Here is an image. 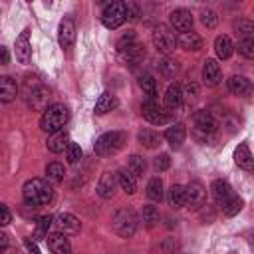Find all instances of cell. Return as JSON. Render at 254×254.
<instances>
[{"label":"cell","mask_w":254,"mask_h":254,"mask_svg":"<svg viewBox=\"0 0 254 254\" xmlns=\"http://www.w3.org/2000/svg\"><path fill=\"white\" fill-rule=\"evenodd\" d=\"M153 165H155V169H157V171H167V169L171 167V157H169L167 153H161L159 157H155Z\"/></svg>","instance_id":"cell-43"},{"label":"cell","mask_w":254,"mask_h":254,"mask_svg":"<svg viewBox=\"0 0 254 254\" xmlns=\"http://www.w3.org/2000/svg\"><path fill=\"white\" fill-rule=\"evenodd\" d=\"M216 133V119L210 111L206 109H198L192 115V137L200 143H206L214 137Z\"/></svg>","instance_id":"cell-4"},{"label":"cell","mask_w":254,"mask_h":254,"mask_svg":"<svg viewBox=\"0 0 254 254\" xmlns=\"http://www.w3.org/2000/svg\"><path fill=\"white\" fill-rule=\"evenodd\" d=\"M143 117L153 125H165L171 121V111L157 103V99H145L141 105Z\"/></svg>","instance_id":"cell-8"},{"label":"cell","mask_w":254,"mask_h":254,"mask_svg":"<svg viewBox=\"0 0 254 254\" xmlns=\"http://www.w3.org/2000/svg\"><path fill=\"white\" fill-rule=\"evenodd\" d=\"M54 224H56L58 232H62V234H65V236L77 234L79 228H81L79 218H75V216L69 214V212H62V214H58V216L54 218Z\"/></svg>","instance_id":"cell-11"},{"label":"cell","mask_w":254,"mask_h":254,"mask_svg":"<svg viewBox=\"0 0 254 254\" xmlns=\"http://www.w3.org/2000/svg\"><path fill=\"white\" fill-rule=\"evenodd\" d=\"M129 171L135 175V177H143L145 175V169H147V163L141 155H131L129 157V163H127Z\"/></svg>","instance_id":"cell-37"},{"label":"cell","mask_w":254,"mask_h":254,"mask_svg":"<svg viewBox=\"0 0 254 254\" xmlns=\"http://www.w3.org/2000/svg\"><path fill=\"white\" fill-rule=\"evenodd\" d=\"M242 206H244V200H242L240 196L232 194V196L226 200V204L222 206V212H224L226 216H236V214L242 210Z\"/></svg>","instance_id":"cell-35"},{"label":"cell","mask_w":254,"mask_h":254,"mask_svg":"<svg viewBox=\"0 0 254 254\" xmlns=\"http://www.w3.org/2000/svg\"><path fill=\"white\" fill-rule=\"evenodd\" d=\"M52 222H54L52 216H40L38 218V226H36V236L38 238H48V230H50Z\"/></svg>","instance_id":"cell-40"},{"label":"cell","mask_w":254,"mask_h":254,"mask_svg":"<svg viewBox=\"0 0 254 254\" xmlns=\"http://www.w3.org/2000/svg\"><path fill=\"white\" fill-rule=\"evenodd\" d=\"M214 52H216V56H218L220 60H228V58L232 56V52H234L232 40H230L226 34L216 36V38H214Z\"/></svg>","instance_id":"cell-24"},{"label":"cell","mask_w":254,"mask_h":254,"mask_svg":"<svg viewBox=\"0 0 254 254\" xmlns=\"http://www.w3.org/2000/svg\"><path fill=\"white\" fill-rule=\"evenodd\" d=\"M185 190H187V206L198 208V206L204 204V200H206V190H204V187H202L198 181L189 183V185L185 187Z\"/></svg>","instance_id":"cell-13"},{"label":"cell","mask_w":254,"mask_h":254,"mask_svg":"<svg viewBox=\"0 0 254 254\" xmlns=\"http://www.w3.org/2000/svg\"><path fill=\"white\" fill-rule=\"evenodd\" d=\"M198 95V85L194 81H189L185 85V91H183V97H189V99H194Z\"/></svg>","instance_id":"cell-45"},{"label":"cell","mask_w":254,"mask_h":254,"mask_svg":"<svg viewBox=\"0 0 254 254\" xmlns=\"http://www.w3.org/2000/svg\"><path fill=\"white\" fill-rule=\"evenodd\" d=\"M200 22H202V26H206V28H214V26H216V22H218V16H216V12H214V10L206 8V10H202V12H200Z\"/></svg>","instance_id":"cell-42"},{"label":"cell","mask_w":254,"mask_h":254,"mask_svg":"<svg viewBox=\"0 0 254 254\" xmlns=\"http://www.w3.org/2000/svg\"><path fill=\"white\" fill-rule=\"evenodd\" d=\"M0 214H2V218H0V224H2V226L10 224V220H12V214H10V210H8V204H0Z\"/></svg>","instance_id":"cell-46"},{"label":"cell","mask_w":254,"mask_h":254,"mask_svg":"<svg viewBox=\"0 0 254 254\" xmlns=\"http://www.w3.org/2000/svg\"><path fill=\"white\" fill-rule=\"evenodd\" d=\"M58 42L64 50H69L75 42V24L71 18H64L60 22V30H58Z\"/></svg>","instance_id":"cell-12"},{"label":"cell","mask_w":254,"mask_h":254,"mask_svg":"<svg viewBox=\"0 0 254 254\" xmlns=\"http://www.w3.org/2000/svg\"><path fill=\"white\" fill-rule=\"evenodd\" d=\"M220 77H222V71H220L218 62L216 60H206L204 65H202V81L208 87H212V85H216L220 81Z\"/></svg>","instance_id":"cell-18"},{"label":"cell","mask_w":254,"mask_h":254,"mask_svg":"<svg viewBox=\"0 0 254 254\" xmlns=\"http://www.w3.org/2000/svg\"><path fill=\"white\" fill-rule=\"evenodd\" d=\"M24 246H26L28 254H40V250H38V246H36V242H34V240H30V238H24Z\"/></svg>","instance_id":"cell-47"},{"label":"cell","mask_w":254,"mask_h":254,"mask_svg":"<svg viewBox=\"0 0 254 254\" xmlns=\"http://www.w3.org/2000/svg\"><path fill=\"white\" fill-rule=\"evenodd\" d=\"M228 89L234 93V95H248L252 91V83L248 77L244 75H232L228 79Z\"/></svg>","instance_id":"cell-26"},{"label":"cell","mask_w":254,"mask_h":254,"mask_svg":"<svg viewBox=\"0 0 254 254\" xmlns=\"http://www.w3.org/2000/svg\"><path fill=\"white\" fill-rule=\"evenodd\" d=\"M169 200L175 208H181V206H187V190L183 185H173L169 189Z\"/></svg>","instance_id":"cell-31"},{"label":"cell","mask_w":254,"mask_h":254,"mask_svg":"<svg viewBox=\"0 0 254 254\" xmlns=\"http://www.w3.org/2000/svg\"><path fill=\"white\" fill-rule=\"evenodd\" d=\"M16 95H18V85H16V81H14L10 75H2V77H0V99H2L4 103H10V101L16 99Z\"/></svg>","instance_id":"cell-23"},{"label":"cell","mask_w":254,"mask_h":254,"mask_svg":"<svg viewBox=\"0 0 254 254\" xmlns=\"http://www.w3.org/2000/svg\"><path fill=\"white\" fill-rule=\"evenodd\" d=\"M22 196H24V202L26 204H30V206H42V204H48L54 198V189L44 179H30L22 187Z\"/></svg>","instance_id":"cell-1"},{"label":"cell","mask_w":254,"mask_h":254,"mask_svg":"<svg viewBox=\"0 0 254 254\" xmlns=\"http://www.w3.org/2000/svg\"><path fill=\"white\" fill-rule=\"evenodd\" d=\"M238 54L244 56L246 60H254V38H244L238 44Z\"/></svg>","instance_id":"cell-38"},{"label":"cell","mask_w":254,"mask_h":254,"mask_svg":"<svg viewBox=\"0 0 254 254\" xmlns=\"http://www.w3.org/2000/svg\"><path fill=\"white\" fill-rule=\"evenodd\" d=\"M46 177H48V181H52V183H62L64 177H65L64 165H62V163H50V165L46 167Z\"/></svg>","instance_id":"cell-34"},{"label":"cell","mask_w":254,"mask_h":254,"mask_svg":"<svg viewBox=\"0 0 254 254\" xmlns=\"http://www.w3.org/2000/svg\"><path fill=\"white\" fill-rule=\"evenodd\" d=\"M169 24H171L173 30H177L181 34L183 32H190L192 30V14L189 10H185V8H177V10H173L169 14Z\"/></svg>","instance_id":"cell-10"},{"label":"cell","mask_w":254,"mask_h":254,"mask_svg":"<svg viewBox=\"0 0 254 254\" xmlns=\"http://www.w3.org/2000/svg\"><path fill=\"white\" fill-rule=\"evenodd\" d=\"M183 87L179 83H171L163 95V107L169 109V111H175L183 105Z\"/></svg>","instance_id":"cell-14"},{"label":"cell","mask_w":254,"mask_h":254,"mask_svg":"<svg viewBox=\"0 0 254 254\" xmlns=\"http://www.w3.org/2000/svg\"><path fill=\"white\" fill-rule=\"evenodd\" d=\"M46 240H48V248L52 250V254H71V244L65 238V234L54 232V234H48Z\"/></svg>","instance_id":"cell-16"},{"label":"cell","mask_w":254,"mask_h":254,"mask_svg":"<svg viewBox=\"0 0 254 254\" xmlns=\"http://www.w3.org/2000/svg\"><path fill=\"white\" fill-rule=\"evenodd\" d=\"M159 71H161L163 77L171 79V77H175V73L179 71V64H177L175 60H171V58H165V60L159 62Z\"/></svg>","instance_id":"cell-36"},{"label":"cell","mask_w":254,"mask_h":254,"mask_svg":"<svg viewBox=\"0 0 254 254\" xmlns=\"http://www.w3.org/2000/svg\"><path fill=\"white\" fill-rule=\"evenodd\" d=\"M67 119H69L67 107L64 103H54V105L44 109V113L40 117V129L50 133V135H54L58 131H64Z\"/></svg>","instance_id":"cell-2"},{"label":"cell","mask_w":254,"mask_h":254,"mask_svg":"<svg viewBox=\"0 0 254 254\" xmlns=\"http://www.w3.org/2000/svg\"><path fill=\"white\" fill-rule=\"evenodd\" d=\"M210 190H212V198H214V202H216L218 206H224L226 200L232 196V189H230V185H228L226 181H222V179L212 181Z\"/></svg>","instance_id":"cell-20"},{"label":"cell","mask_w":254,"mask_h":254,"mask_svg":"<svg viewBox=\"0 0 254 254\" xmlns=\"http://www.w3.org/2000/svg\"><path fill=\"white\" fill-rule=\"evenodd\" d=\"M234 28H236L238 34H242V36L254 38V22H250V20H238V22L234 24Z\"/></svg>","instance_id":"cell-41"},{"label":"cell","mask_w":254,"mask_h":254,"mask_svg":"<svg viewBox=\"0 0 254 254\" xmlns=\"http://www.w3.org/2000/svg\"><path fill=\"white\" fill-rule=\"evenodd\" d=\"M0 56H2V64L6 65L10 62V54H8V48H0Z\"/></svg>","instance_id":"cell-48"},{"label":"cell","mask_w":254,"mask_h":254,"mask_svg":"<svg viewBox=\"0 0 254 254\" xmlns=\"http://www.w3.org/2000/svg\"><path fill=\"white\" fill-rule=\"evenodd\" d=\"M139 85H141L143 93L147 95V99H155V97H157V93H159V91H157V79H155L153 75H149V73L141 75Z\"/></svg>","instance_id":"cell-32"},{"label":"cell","mask_w":254,"mask_h":254,"mask_svg":"<svg viewBox=\"0 0 254 254\" xmlns=\"http://www.w3.org/2000/svg\"><path fill=\"white\" fill-rule=\"evenodd\" d=\"M177 44L183 48V50H187V52H196V50H200L202 48V38L196 34V32H183V34H179L177 36Z\"/></svg>","instance_id":"cell-21"},{"label":"cell","mask_w":254,"mask_h":254,"mask_svg":"<svg viewBox=\"0 0 254 254\" xmlns=\"http://www.w3.org/2000/svg\"><path fill=\"white\" fill-rule=\"evenodd\" d=\"M69 143H71V141H69L67 131H58V133H54V135L48 139V149H50L52 153H65V149H67Z\"/></svg>","instance_id":"cell-27"},{"label":"cell","mask_w":254,"mask_h":254,"mask_svg":"<svg viewBox=\"0 0 254 254\" xmlns=\"http://www.w3.org/2000/svg\"><path fill=\"white\" fill-rule=\"evenodd\" d=\"M117 52H119V54L123 56V60L129 62V64H137V62H141L143 56H145V50H143V46L137 42L135 32H127L125 36L119 38V42H117Z\"/></svg>","instance_id":"cell-6"},{"label":"cell","mask_w":254,"mask_h":254,"mask_svg":"<svg viewBox=\"0 0 254 254\" xmlns=\"http://www.w3.org/2000/svg\"><path fill=\"white\" fill-rule=\"evenodd\" d=\"M0 248H2V252H4V250H8V236H6L4 232L0 234Z\"/></svg>","instance_id":"cell-49"},{"label":"cell","mask_w":254,"mask_h":254,"mask_svg":"<svg viewBox=\"0 0 254 254\" xmlns=\"http://www.w3.org/2000/svg\"><path fill=\"white\" fill-rule=\"evenodd\" d=\"M165 139L169 141V145L173 149H179L185 143V139H187V127H185V123H173L165 131Z\"/></svg>","instance_id":"cell-19"},{"label":"cell","mask_w":254,"mask_h":254,"mask_svg":"<svg viewBox=\"0 0 254 254\" xmlns=\"http://www.w3.org/2000/svg\"><path fill=\"white\" fill-rule=\"evenodd\" d=\"M137 139H139V143H141L145 149H155V147L161 143V135L155 133L153 129H141V131L137 133Z\"/></svg>","instance_id":"cell-29"},{"label":"cell","mask_w":254,"mask_h":254,"mask_svg":"<svg viewBox=\"0 0 254 254\" xmlns=\"http://www.w3.org/2000/svg\"><path fill=\"white\" fill-rule=\"evenodd\" d=\"M234 163L244 169V171H252L254 169V159H252V153L248 149L246 143H240L236 149H234Z\"/></svg>","instance_id":"cell-22"},{"label":"cell","mask_w":254,"mask_h":254,"mask_svg":"<svg viewBox=\"0 0 254 254\" xmlns=\"http://www.w3.org/2000/svg\"><path fill=\"white\" fill-rule=\"evenodd\" d=\"M4 254H18L16 250H4Z\"/></svg>","instance_id":"cell-50"},{"label":"cell","mask_w":254,"mask_h":254,"mask_svg":"<svg viewBox=\"0 0 254 254\" xmlns=\"http://www.w3.org/2000/svg\"><path fill=\"white\" fill-rule=\"evenodd\" d=\"M117 105H119L117 97H115L113 93H109V91H103V93L97 97V101H95V113H97V115H103V113L115 109Z\"/></svg>","instance_id":"cell-28"},{"label":"cell","mask_w":254,"mask_h":254,"mask_svg":"<svg viewBox=\"0 0 254 254\" xmlns=\"http://www.w3.org/2000/svg\"><path fill=\"white\" fill-rule=\"evenodd\" d=\"M137 222H139V218H137L135 210L129 208V206H121L119 210H115V214H113V218H111V226H113V230H115L121 238L133 236L135 230H137Z\"/></svg>","instance_id":"cell-5"},{"label":"cell","mask_w":254,"mask_h":254,"mask_svg":"<svg viewBox=\"0 0 254 254\" xmlns=\"http://www.w3.org/2000/svg\"><path fill=\"white\" fill-rule=\"evenodd\" d=\"M125 6H127V20H137L139 18V4H135V2H131V0H127L125 2Z\"/></svg>","instance_id":"cell-44"},{"label":"cell","mask_w":254,"mask_h":254,"mask_svg":"<svg viewBox=\"0 0 254 254\" xmlns=\"http://www.w3.org/2000/svg\"><path fill=\"white\" fill-rule=\"evenodd\" d=\"M147 196L151 198V200H157V202H161L163 200V181L159 179V177H153V179H149V183H147Z\"/></svg>","instance_id":"cell-33"},{"label":"cell","mask_w":254,"mask_h":254,"mask_svg":"<svg viewBox=\"0 0 254 254\" xmlns=\"http://www.w3.org/2000/svg\"><path fill=\"white\" fill-rule=\"evenodd\" d=\"M141 220H143V224H145L147 228L157 226V224H159V220H161L159 208H157V206H153V204H145V206H143V210H141Z\"/></svg>","instance_id":"cell-30"},{"label":"cell","mask_w":254,"mask_h":254,"mask_svg":"<svg viewBox=\"0 0 254 254\" xmlns=\"http://www.w3.org/2000/svg\"><path fill=\"white\" fill-rule=\"evenodd\" d=\"M115 175H117V183H119V187H121L127 194H133V192L137 190V177H135L129 169H119Z\"/></svg>","instance_id":"cell-25"},{"label":"cell","mask_w":254,"mask_h":254,"mask_svg":"<svg viewBox=\"0 0 254 254\" xmlns=\"http://www.w3.org/2000/svg\"><path fill=\"white\" fill-rule=\"evenodd\" d=\"M81 155H83V151H81V147L77 145V143H69L67 145V149H65V159H67V163H71V165H75L79 159H81Z\"/></svg>","instance_id":"cell-39"},{"label":"cell","mask_w":254,"mask_h":254,"mask_svg":"<svg viewBox=\"0 0 254 254\" xmlns=\"http://www.w3.org/2000/svg\"><path fill=\"white\" fill-rule=\"evenodd\" d=\"M153 44H155L157 52H161V54H171V52L175 50V46H179V44H177V36H175L173 30H171L169 26H165V24H159V26L153 30Z\"/></svg>","instance_id":"cell-9"},{"label":"cell","mask_w":254,"mask_h":254,"mask_svg":"<svg viewBox=\"0 0 254 254\" xmlns=\"http://www.w3.org/2000/svg\"><path fill=\"white\" fill-rule=\"evenodd\" d=\"M127 143V133L123 131H107L103 135H99L95 139V145H93V151L95 155L99 157H111L115 153H119Z\"/></svg>","instance_id":"cell-3"},{"label":"cell","mask_w":254,"mask_h":254,"mask_svg":"<svg viewBox=\"0 0 254 254\" xmlns=\"http://www.w3.org/2000/svg\"><path fill=\"white\" fill-rule=\"evenodd\" d=\"M117 175L113 173H103L97 181V194L101 198H111L115 194V189H117Z\"/></svg>","instance_id":"cell-15"},{"label":"cell","mask_w":254,"mask_h":254,"mask_svg":"<svg viewBox=\"0 0 254 254\" xmlns=\"http://www.w3.org/2000/svg\"><path fill=\"white\" fill-rule=\"evenodd\" d=\"M127 20V6L125 2H109L101 12V24L107 30H117Z\"/></svg>","instance_id":"cell-7"},{"label":"cell","mask_w":254,"mask_h":254,"mask_svg":"<svg viewBox=\"0 0 254 254\" xmlns=\"http://www.w3.org/2000/svg\"><path fill=\"white\" fill-rule=\"evenodd\" d=\"M32 56V48H30V32L24 30L18 38H16V60L20 64H28Z\"/></svg>","instance_id":"cell-17"}]
</instances>
